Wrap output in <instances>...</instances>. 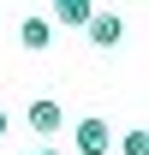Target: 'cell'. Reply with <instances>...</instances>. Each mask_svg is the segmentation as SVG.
I'll return each mask as SVG.
<instances>
[{"label":"cell","mask_w":149,"mask_h":155,"mask_svg":"<svg viewBox=\"0 0 149 155\" xmlns=\"http://www.w3.org/2000/svg\"><path fill=\"white\" fill-rule=\"evenodd\" d=\"M6 131H12V119H6V107H0V137H6Z\"/></svg>","instance_id":"52a82bcc"},{"label":"cell","mask_w":149,"mask_h":155,"mask_svg":"<svg viewBox=\"0 0 149 155\" xmlns=\"http://www.w3.org/2000/svg\"><path fill=\"white\" fill-rule=\"evenodd\" d=\"M119 149H125V155H149V137H143V131H125V143H119Z\"/></svg>","instance_id":"8992f818"},{"label":"cell","mask_w":149,"mask_h":155,"mask_svg":"<svg viewBox=\"0 0 149 155\" xmlns=\"http://www.w3.org/2000/svg\"><path fill=\"white\" fill-rule=\"evenodd\" d=\"M90 12H95V0H54V18H60V24H78V30H84Z\"/></svg>","instance_id":"5b68a950"},{"label":"cell","mask_w":149,"mask_h":155,"mask_svg":"<svg viewBox=\"0 0 149 155\" xmlns=\"http://www.w3.org/2000/svg\"><path fill=\"white\" fill-rule=\"evenodd\" d=\"M18 42L30 48V54H42V48L54 42V24H48V18H24V24H18Z\"/></svg>","instance_id":"277c9868"},{"label":"cell","mask_w":149,"mask_h":155,"mask_svg":"<svg viewBox=\"0 0 149 155\" xmlns=\"http://www.w3.org/2000/svg\"><path fill=\"white\" fill-rule=\"evenodd\" d=\"M84 30H90V42H95V48H119V42H125L119 12H90V18H84Z\"/></svg>","instance_id":"3957f363"},{"label":"cell","mask_w":149,"mask_h":155,"mask_svg":"<svg viewBox=\"0 0 149 155\" xmlns=\"http://www.w3.org/2000/svg\"><path fill=\"white\" fill-rule=\"evenodd\" d=\"M72 143H78V155H108V149H113V125H108L101 114H90V119L72 125Z\"/></svg>","instance_id":"6da1fadb"},{"label":"cell","mask_w":149,"mask_h":155,"mask_svg":"<svg viewBox=\"0 0 149 155\" xmlns=\"http://www.w3.org/2000/svg\"><path fill=\"white\" fill-rule=\"evenodd\" d=\"M24 125H30L36 137H60V131H66V107L48 101V96H36L30 107H24Z\"/></svg>","instance_id":"7a4b0ae2"},{"label":"cell","mask_w":149,"mask_h":155,"mask_svg":"<svg viewBox=\"0 0 149 155\" xmlns=\"http://www.w3.org/2000/svg\"><path fill=\"white\" fill-rule=\"evenodd\" d=\"M36 155H54V149H36Z\"/></svg>","instance_id":"ba28073f"}]
</instances>
